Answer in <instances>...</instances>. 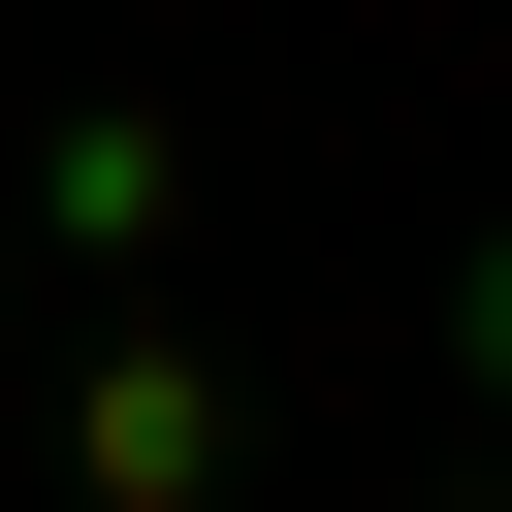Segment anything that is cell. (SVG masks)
<instances>
[{"mask_svg":"<svg viewBox=\"0 0 512 512\" xmlns=\"http://www.w3.org/2000/svg\"><path fill=\"white\" fill-rule=\"evenodd\" d=\"M96 480H128V512H192V480H224V384H192V352H128V384H96Z\"/></svg>","mask_w":512,"mask_h":512,"instance_id":"obj_1","label":"cell"},{"mask_svg":"<svg viewBox=\"0 0 512 512\" xmlns=\"http://www.w3.org/2000/svg\"><path fill=\"white\" fill-rule=\"evenodd\" d=\"M448 384H512V256H480V288H448Z\"/></svg>","mask_w":512,"mask_h":512,"instance_id":"obj_2","label":"cell"}]
</instances>
